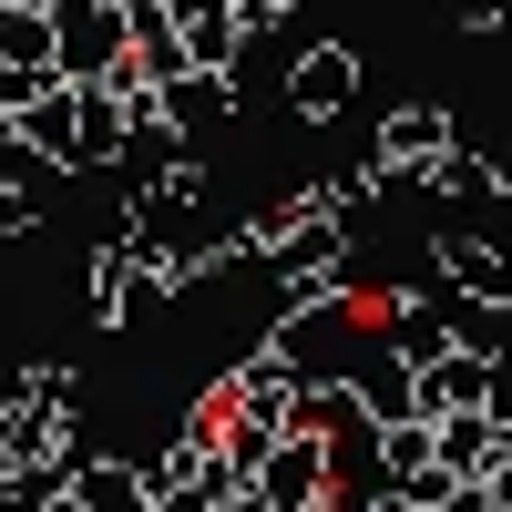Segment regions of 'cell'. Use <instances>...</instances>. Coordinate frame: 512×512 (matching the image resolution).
I'll list each match as a JSON object with an SVG mask.
<instances>
[{
	"mask_svg": "<svg viewBox=\"0 0 512 512\" xmlns=\"http://www.w3.org/2000/svg\"><path fill=\"white\" fill-rule=\"evenodd\" d=\"M21 390H31V400H52V410H82V369H72V359H31V369H21Z\"/></svg>",
	"mask_w": 512,
	"mask_h": 512,
	"instance_id": "12",
	"label": "cell"
},
{
	"mask_svg": "<svg viewBox=\"0 0 512 512\" xmlns=\"http://www.w3.org/2000/svg\"><path fill=\"white\" fill-rule=\"evenodd\" d=\"M226 246L277 267V256H297V246H349V216H338V195H328V185H308V195H277L267 216H246Z\"/></svg>",
	"mask_w": 512,
	"mask_h": 512,
	"instance_id": "2",
	"label": "cell"
},
{
	"mask_svg": "<svg viewBox=\"0 0 512 512\" xmlns=\"http://www.w3.org/2000/svg\"><path fill=\"white\" fill-rule=\"evenodd\" d=\"M420 185H431V195H451V205H461V195L482 205V195H492V154H472V144H451V154H441V164H431V175H420Z\"/></svg>",
	"mask_w": 512,
	"mask_h": 512,
	"instance_id": "11",
	"label": "cell"
},
{
	"mask_svg": "<svg viewBox=\"0 0 512 512\" xmlns=\"http://www.w3.org/2000/svg\"><path fill=\"white\" fill-rule=\"evenodd\" d=\"M492 195H512V144H492Z\"/></svg>",
	"mask_w": 512,
	"mask_h": 512,
	"instance_id": "15",
	"label": "cell"
},
{
	"mask_svg": "<svg viewBox=\"0 0 512 512\" xmlns=\"http://www.w3.org/2000/svg\"><path fill=\"white\" fill-rule=\"evenodd\" d=\"M123 11H134V21H154V11H175V0H123Z\"/></svg>",
	"mask_w": 512,
	"mask_h": 512,
	"instance_id": "16",
	"label": "cell"
},
{
	"mask_svg": "<svg viewBox=\"0 0 512 512\" xmlns=\"http://www.w3.org/2000/svg\"><path fill=\"white\" fill-rule=\"evenodd\" d=\"M451 144H461V123H451L441 103H400V113L369 134V154H379V175H390V185H420Z\"/></svg>",
	"mask_w": 512,
	"mask_h": 512,
	"instance_id": "5",
	"label": "cell"
},
{
	"mask_svg": "<svg viewBox=\"0 0 512 512\" xmlns=\"http://www.w3.org/2000/svg\"><path fill=\"white\" fill-rule=\"evenodd\" d=\"M512 21V0H461V31H502Z\"/></svg>",
	"mask_w": 512,
	"mask_h": 512,
	"instance_id": "13",
	"label": "cell"
},
{
	"mask_svg": "<svg viewBox=\"0 0 512 512\" xmlns=\"http://www.w3.org/2000/svg\"><path fill=\"white\" fill-rule=\"evenodd\" d=\"M502 246H512V236H502Z\"/></svg>",
	"mask_w": 512,
	"mask_h": 512,
	"instance_id": "18",
	"label": "cell"
},
{
	"mask_svg": "<svg viewBox=\"0 0 512 512\" xmlns=\"http://www.w3.org/2000/svg\"><path fill=\"white\" fill-rule=\"evenodd\" d=\"M21 144L31 154H62L72 175H82V93H72V82H52L41 103H21Z\"/></svg>",
	"mask_w": 512,
	"mask_h": 512,
	"instance_id": "9",
	"label": "cell"
},
{
	"mask_svg": "<svg viewBox=\"0 0 512 512\" xmlns=\"http://www.w3.org/2000/svg\"><path fill=\"white\" fill-rule=\"evenodd\" d=\"M338 502V451L318 431H277L256 461V512H328Z\"/></svg>",
	"mask_w": 512,
	"mask_h": 512,
	"instance_id": "1",
	"label": "cell"
},
{
	"mask_svg": "<svg viewBox=\"0 0 512 512\" xmlns=\"http://www.w3.org/2000/svg\"><path fill=\"white\" fill-rule=\"evenodd\" d=\"M431 267L461 287V297H482V308H512V246L502 236H431Z\"/></svg>",
	"mask_w": 512,
	"mask_h": 512,
	"instance_id": "6",
	"label": "cell"
},
{
	"mask_svg": "<svg viewBox=\"0 0 512 512\" xmlns=\"http://www.w3.org/2000/svg\"><path fill=\"white\" fill-rule=\"evenodd\" d=\"M502 461H512V410H502Z\"/></svg>",
	"mask_w": 512,
	"mask_h": 512,
	"instance_id": "17",
	"label": "cell"
},
{
	"mask_svg": "<svg viewBox=\"0 0 512 512\" xmlns=\"http://www.w3.org/2000/svg\"><path fill=\"white\" fill-rule=\"evenodd\" d=\"M62 82H113V62L134 52V11L123 0H62Z\"/></svg>",
	"mask_w": 512,
	"mask_h": 512,
	"instance_id": "3",
	"label": "cell"
},
{
	"mask_svg": "<svg viewBox=\"0 0 512 512\" xmlns=\"http://www.w3.org/2000/svg\"><path fill=\"white\" fill-rule=\"evenodd\" d=\"M359 103V52L349 41H297L287 52V113L297 123H338Z\"/></svg>",
	"mask_w": 512,
	"mask_h": 512,
	"instance_id": "4",
	"label": "cell"
},
{
	"mask_svg": "<svg viewBox=\"0 0 512 512\" xmlns=\"http://www.w3.org/2000/svg\"><path fill=\"white\" fill-rule=\"evenodd\" d=\"M164 113H175L185 134L205 144V134H216V123H236V72H216V62L175 72V82H164Z\"/></svg>",
	"mask_w": 512,
	"mask_h": 512,
	"instance_id": "8",
	"label": "cell"
},
{
	"mask_svg": "<svg viewBox=\"0 0 512 512\" xmlns=\"http://www.w3.org/2000/svg\"><path fill=\"white\" fill-rule=\"evenodd\" d=\"M123 502H154V472L144 461H72V512H123Z\"/></svg>",
	"mask_w": 512,
	"mask_h": 512,
	"instance_id": "10",
	"label": "cell"
},
{
	"mask_svg": "<svg viewBox=\"0 0 512 512\" xmlns=\"http://www.w3.org/2000/svg\"><path fill=\"white\" fill-rule=\"evenodd\" d=\"M246 11H256V31H277V21L297 11V0H246Z\"/></svg>",
	"mask_w": 512,
	"mask_h": 512,
	"instance_id": "14",
	"label": "cell"
},
{
	"mask_svg": "<svg viewBox=\"0 0 512 512\" xmlns=\"http://www.w3.org/2000/svg\"><path fill=\"white\" fill-rule=\"evenodd\" d=\"M277 297H287V308H338V297H359L349 287V246H297V256H277Z\"/></svg>",
	"mask_w": 512,
	"mask_h": 512,
	"instance_id": "7",
	"label": "cell"
}]
</instances>
